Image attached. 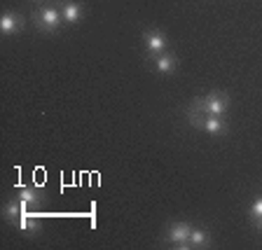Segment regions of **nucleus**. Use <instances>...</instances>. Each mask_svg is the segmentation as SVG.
Segmentation results:
<instances>
[{
	"mask_svg": "<svg viewBox=\"0 0 262 250\" xmlns=\"http://www.w3.org/2000/svg\"><path fill=\"white\" fill-rule=\"evenodd\" d=\"M211 234L206 229L202 227H192V234H190V250H204V248H211Z\"/></svg>",
	"mask_w": 262,
	"mask_h": 250,
	"instance_id": "nucleus-12",
	"label": "nucleus"
},
{
	"mask_svg": "<svg viewBox=\"0 0 262 250\" xmlns=\"http://www.w3.org/2000/svg\"><path fill=\"white\" fill-rule=\"evenodd\" d=\"M202 131H206L208 136L220 138V136H227L229 133V124H227L225 117H213V115H206V120H204V124H202Z\"/></svg>",
	"mask_w": 262,
	"mask_h": 250,
	"instance_id": "nucleus-9",
	"label": "nucleus"
},
{
	"mask_svg": "<svg viewBox=\"0 0 262 250\" xmlns=\"http://www.w3.org/2000/svg\"><path fill=\"white\" fill-rule=\"evenodd\" d=\"M166 47H169V40H166V33L159 31V28H147L145 33H143V49H145L147 56H159L166 52Z\"/></svg>",
	"mask_w": 262,
	"mask_h": 250,
	"instance_id": "nucleus-4",
	"label": "nucleus"
},
{
	"mask_svg": "<svg viewBox=\"0 0 262 250\" xmlns=\"http://www.w3.org/2000/svg\"><path fill=\"white\" fill-rule=\"evenodd\" d=\"M31 19H33L35 31L45 33V35H54V33H59L61 28L66 26L63 14H61V7H56V5H42L40 10L33 12Z\"/></svg>",
	"mask_w": 262,
	"mask_h": 250,
	"instance_id": "nucleus-1",
	"label": "nucleus"
},
{
	"mask_svg": "<svg viewBox=\"0 0 262 250\" xmlns=\"http://www.w3.org/2000/svg\"><path fill=\"white\" fill-rule=\"evenodd\" d=\"M26 211H28V206H26V203H24L16 194L12 196V199L5 203V206H3V215H5V220H7L10 224H16V220L21 218Z\"/></svg>",
	"mask_w": 262,
	"mask_h": 250,
	"instance_id": "nucleus-10",
	"label": "nucleus"
},
{
	"mask_svg": "<svg viewBox=\"0 0 262 250\" xmlns=\"http://www.w3.org/2000/svg\"><path fill=\"white\" fill-rule=\"evenodd\" d=\"M24 16L19 14V12H14V10H7V12H3V16H0V33L3 35H16V33L24 28Z\"/></svg>",
	"mask_w": 262,
	"mask_h": 250,
	"instance_id": "nucleus-5",
	"label": "nucleus"
},
{
	"mask_svg": "<svg viewBox=\"0 0 262 250\" xmlns=\"http://www.w3.org/2000/svg\"><path fill=\"white\" fill-rule=\"evenodd\" d=\"M248 213H251V220L255 222V227H257V229H262V196H257L255 201L251 203Z\"/></svg>",
	"mask_w": 262,
	"mask_h": 250,
	"instance_id": "nucleus-13",
	"label": "nucleus"
},
{
	"mask_svg": "<svg viewBox=\"0 0 262 250\" xmlns=\"http://www.w3.org/2000/svg\"><path fill=\"white\" fill-rule=\"evenodd\" d=\"M21 234H28V236H38L40 232H42V224H40V220L38 218H33V215H28V211L24 213L21 218L16 220V224H14Z\"/></svg>",
	"mask_w": 262,
	"mask_h": 250,
	"instance_id": "nucleus-11",
	"label": "nucleus"
},
{
	"mask_svg": "<svg viewBox=\"0 0 262 250\" xmlns=\"http://www.w3.org/2000/svg\"><path fill=\"white\" fill-rule=\"evenodd\" d=\"M40 3H45V0H40Z\"/></svg>",
	"mask_w": 262,
	"mask_h": 250,
	"instance_id": "nucleus-14",
	"label": "nucleus"
},
{
	"mask_svg": "<svg viewBox=\"0 0 262 250\" xmlns=\"http://www.w3.org/2000/svg\"><path fill=\"white\" fill-rule=\"evenodd\" d=\"M199 98V105L204 108L206 115H213V117H225L229 110V96L225 92H208Z\"/></svg>",
	"mask_w": 262,
	"mask_h": 250,
	"instance_id": "nucleus-3",
	"label": "nucleus"
},
{
	"mask_svg": "<svg viewBox=\"0 0 262 250\" xmlns=\"http://www.w3.org/2000/svg\"><path fill=\"white\" fill-rule=\"evenodd\" d=\"M84 5H82L80 0H66V3H61V14H63V21L66 26H75V24H80L82 19H84Z\"/></svg>",
	"mask_w": 262,
	"mask_h": 250,
	"instance_id": "nucleus-6",
	"label": "nucleus"
},
{
	"mask_svg": "<svg viewBox=\"0 0 262 250\" xmlns=\"http://www.w3.org/2000/svg\"><path fill=\"white\" fill-rule=\"evenodd\" d=\"M190 234H192V224L190 222H169L164 229V241L171 248L187 250L190 248Z\"/></svg>",
	"mask_w": 262,
	"mask_h": 250,
	"instance_id": "nucleus-2",
	"label": "nucleus"
},
{
	"mask_svg": "<svg viewBox=\"0 0 262 250\" xmlns=\"http://www.w3.org/2000/svg\"><path fill=\"white\" fill-rule=\"evenodd\" d=\"M152 65H155V71L159 73V75H173L176 71H178V56L173 54V52H164V54L155 56L152 59Z\"/></svg>",
	"mask_w": 262,
	"mask_h": 250,
	"instance_id": "nucleus-7",
	"label": "nucleus"
},
{
	"mask_svg": "<svg viewBox=\"0 0 262 250\" xmlns=\"http://www.w3.org/2000/svg\"><path fill=\"white\" fill-rule=\"evenodd\" d=\"M16 196H19L28 208L31 206H42V203L47 201V196H45V192L40 190V187H28V185L19 187V190H16Z\"/></svg>",
	"mask_w": 262,
	"mask_h": 250,
	"instance_id": "nucleus-8",
	"label": "nucleus"
}]
</instances>
